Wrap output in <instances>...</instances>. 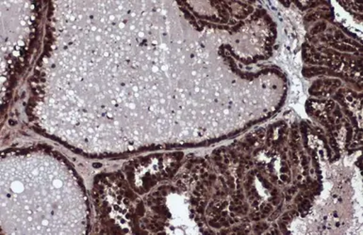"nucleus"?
<instances>
[{"mask_svg":"<svg viewBox=\"0 0 363 235\" xmlns=\"http://www.w3.org/2000/svg\"><path fill=\"white\" fill-rule=\"evenodd\" d=\"M3 234H87L89 207L78 174L48 148L11 149L1 161Z\"/></svg>","mask_w":363,"mask_h":235,"instance_id":"f257e3e1","label":"nucleus"}]
</instances>
